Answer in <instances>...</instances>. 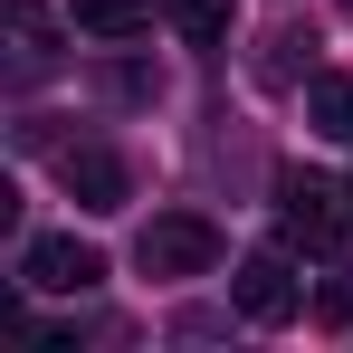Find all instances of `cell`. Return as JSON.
<instances>
[{
  "label": "cell",
  "mask_w": 353,
  "mask_h": 353,
  "mask_svg": "<svg viewBox=\"0 0 353 353\" xmlns=\"http://www.w3.org/2000/svg\"><path fill=\"white\" fill-rule=\"evenodd\" d=\"M277 230H287V248H305V258H353V181L287 172L277 181Z\"/></svg>",
  "instance_id": "obj_1"
},
{
  "label": "cell",
  "mask_w": 353,
  "mask_h": 353,
  "mask_svg": "<svg viewBox=\"0 0 353 353\" xmlns=\"http://www.w3.org/2000/svg\"><path fill=\"white\" fill-rule=\"evenodd\" d=\"M134 268L143 277H210L220 268V230L201 210H153L143 239H134Z\"/></svg>",
  "instance_id": "obj_2"
},
{
  "label": "cell",
  "mask_w": 353,
  "mask_h": 353,
  "mask_svg": "<svg viewBox=\"0 0 353 353\" xmlns=\"http://www.w3.org/2000/svg\"><path fill=\"white\" fill-rule=\"evenodd\" d=\"M230 305L248 315V325H287L296 305H305V287H296V268H287V248H258V258H239Z\"/></svg>",
  "instance_id": "obj_3"
},
{
  "label": "cell",
  "mask_w": 353,
  "mask_h": 353,
  "mask_svg": "<svg viewBox=\"0 0 353 353\" xmlns=\"http://www.w3.org/2000/svg\"><path fill=\"white\" fill-rule=\"evenodd\" d=\"M58 181H67L77 210H124V201H134V172H124L115 143H67V153H58Z\"/></svg>",
  "instance_id": "obj_4"
},
{
  "label": "cell",
  "mask_w": 353,
  "mask_h": 353,
  "mask_svg": "<svg viewBox=\"0 0 353 353\" xmlns=\"http://www.w3.org/2000/svg\"><path fill=\"white\" fill-rule=\"evenodd\" d=\"M19 277H29L39 296H86L96 277H105V258H96L86 239H29V248H19Z\"/></svg>",
  "instance_id": "obj_5"
},
{
  "label": "cell",
  "mask_w": 353,
  "mask_h": 353,
  "mask_svg": "<svg viewBox=\"0 0 353 353\" xmlns=\"http://www.w3.org/2000/svg\"><path fill=\"white\" fill-rule=\"evenodd\" d=\"M0 39H10V77H19V86H39V77L58 67V19H48L39 0H10V10H0Z\"/></svg>",
  "instance_id": "obj_6"
},
{
  "label": "cell",
  "mask_w": 353,
  "mask_h": 353,
  "mask_svg": "<svg viewBox=\"0 0 353 353\" xmlns=\"http://www.w3.org/2000/svg\"><path fill=\"white\" fill-rule=\"evenodd\" d=\"M77 29L86 39H143L153 29V0H77Z\"/></svg>",
  "instance_id": "obj_7"
},
{
  "label": "cell",
  "mask_w": 353,
  "mask_h": 353,
  "mask_svg": "<svg viewBox=\"0 0 353 353\" xmlns=\"http://www.w3.org/2000/svg\"><path fill=\"white\" fill-rule=\"evenodd\" d=\"M305 115H315V134L353 143V77H315V86H305Z\"/></svg>",
  "instance_id": "obj_8"
},
{
  "label": "cell",
  "mask_w": 353,
  "mask_h": 353,
  "mask_svg": "<svg viewBox=\"0 0 353 353\" xmlns=\"http://www.w3.org/2000/svg\"><path fill=\"white\" fill-rule=\"evenodd\" d=\"M163 19H172L191 48H220L230 39V0H163Z\"/></svg>",
  "instance_id": "obj_9"
},
{
  "label": "cell",
  "mask_w": 353,
  "mask_h": 353,
  "mask_svg": "<svg viewBox=\"0 0 353 353\" xmlns=\"http://www.w3.org/2000/svg\"><path fill=\"white\" fill-rule=\"evenodd\" d=\"M305 58H315V39H305V29H277V39H268V77H277V86H287Z\"/></svg>",
  "instance_id": "obj_10"
},
{
  "label": "cell",
  "mask_w": 353,
  "mask_h": 353,
  "mask_svg": "<svg viewBox=\"0 0 353 353\" xmlns=\"http://www.w3.org/2000/svg\"><path fill=\"white\" fill-rule=\"evenodd\" d=\"M315 315H325V325H353V277H334V287L315 296Z\"/></svg>",
  "instance_id": "obj_11"
},
{
  "label": "cell",
  "mask_w": 353,
  "mask_h": 353,
  "mask_svg": "<svg viewBox=\"0 0 353 353\" xmlns=\"http://www.w3.org/2000/svg\"><path fill=\"white\" fill-rule=\"evenodd\" d=\"M344 10H353V0H344Z\"/></svg>",
  "instance_id": "obj_12"
}]
</instances>
